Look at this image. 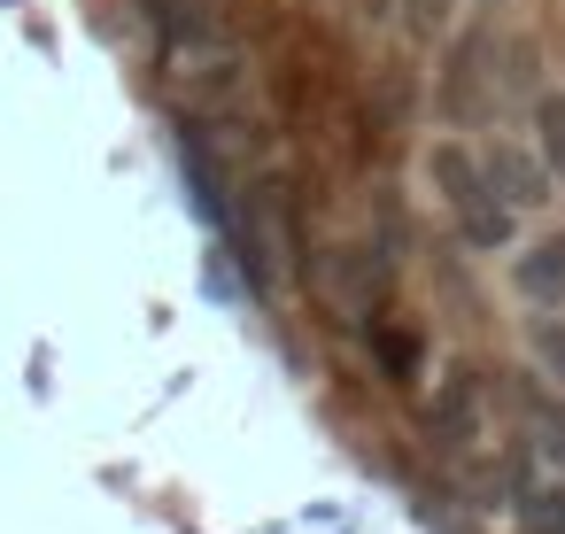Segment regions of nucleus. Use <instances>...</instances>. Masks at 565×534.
Listing matches in <instances>:
<instances>
[{"mask_svg":"<svg viewBox=\"0 0 565 534\" xmlns=\"http://www.w3.org/2000/svg\"><path fill=\"white\" fill-rule=\"evenodd\" d=\"M488 171H495V186H503V202H511V210H534V202H542V186H550V171H542L534 156L503 148V140L488 148Z\"/></svg>","mask_w":565,"mask_h":534,"instance_id":"nucleus-5","label":"nucleus"},{"mask_svg":"<svg viewBox=\"0 0 565 534\" xmlns=\"http://www.w3.org/2000/svg\"><path fill=\"white\" fill-rule=\"evenodd\" d=\"M426 179H434V194H441V210H449V225H457L465 248L495 256V248L511 241L519 210L503 202V186H495V171H488L480 148H465V140H434V148H426Z\"/></svg>","mask_w":565,"mask_h":534,"instance_id":"nucleus-1","label":"nucleus"},{"mask_svg":"<svg viewBox=\"0 0 565 534\" xmlns=\"http://www.w3.org/2000/svg\"><path fill=\"white\" fill-rule=\"evenodd\" d=\"M511 279H519V295H526L534 310H557V302H565V233H557V241H534Z\"/></svg>","mask_w":565,"mask_h":534,"instance_id":"nucleus-3","label":"nucleus"},{"mask_svg":"<svg viewBox=\"0 0 565 534\" xmlns=\"http://www.w3.org/2000/svg\"><path fill=\"white\" fill-rule=\"evenodd\" d=\"M534 349L557 364V356H565V325H550V318H542V325H534Z\"/></svg>","mask_w":565,"mask_h":534,"instance_id":"nucleus-7","label":"nucleus"},{"mask_svg":"<svg viewBox=\"0 0 565 534\" xmlns=\"http://www.w3.org/2000/svg\"><path fill=\"white\" fill-rule=\"evenodd\" d=\"M380 9H395V0H380Z\"/></svg>","mask_w":565,"mask_h":534,"instance_id":"nucleus-8","label":"nucleus"},{"mask_svg":"<svg viewBox=\"0 0 565 534\" xmlns=\"http://www.w3.org/2000/svg\"><path fill=\"white\" fill-rule=\"evenodd\" d=\"M434 434H441V449H472V441H480V380H449V387H441Z\"/></svg>","mask_w":565,"mask_h":534,"instance_id":"nucleus-4","label":"nucleus"},{"mask_svg":"<svg viewBox=\"0 0 565 534\" xmlns=\"http://www.w3.org/2000/svg\"><path fill=\"white\" fill-rule=\"evenodd\" d=\"M534 125H542V171L565 186V94H550V102L534 109Z\"/></svg>","mask_w":565,"mask_h":534,"instance_id":"nucleus-6","label":"nucleus"},{"mask_svg":"<svg viewBox=\"0 0 565 534\" xmlns=\"http://www.w3.org/2000/svg\"><path fill=\"white\" fill-rule=\"evenodd\" d=\"M380 248L364 241H341L318 256V302L341 318V325H380V302H387V264H372Z\"/></svg>","mask_w":565,"mask_h":534,"instance_id":"nucleus-2","label":"nucleus"}]
</instances>
